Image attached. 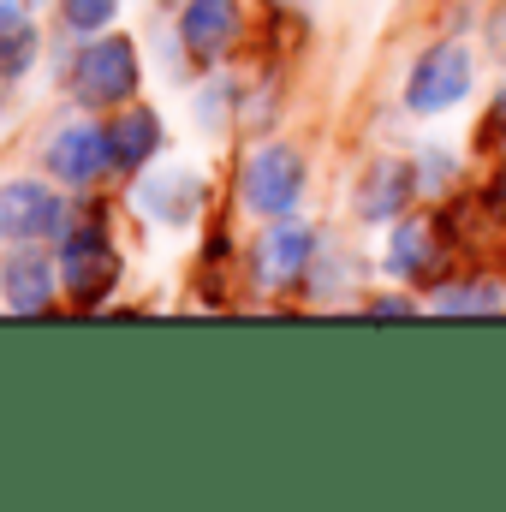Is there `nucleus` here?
I'll list each match as a JSON object with an SVG mask.
<instances>
[{
	"mask_svg": "<svg viewBox=\"0 0 506 512\" xmlns=\"http://www.w3.org/2000/svg\"><path fill=\"white\" fill-rule=\"evenodd\" d=\"M60 280L72 292V304H102L120 280V251L102 227V215L66 227V245H60Z\"/></svg>",
	"mask_w": 506,
	"mask_h": 512,
	"instance_id": "f257e3e1",
	"label": "nucleus"
},
{
	"mask_svg": "<svg viewBox=\"0 0 506 512\" xmlns=\"http://www.w3.org/2000/svg\"><path fill=\"white\" fill-rule=\"evenodd\" d=\"M405 197H411V167H405V161H376L370 179L358 185V209H364L370 221L393 215V209H405Z\"/></svg>",
	"mask_w": 506,
	"mask_h": 512,
	"instance_id": "f8f14e48",
	"label": "nucleus"
},
{
	"mask_svg": "<svg viewBox=\"0 0 506 512\" xmlns=\"http://www.w3.org/2000/svg\"><path fill=\"white\" fill-rule=\"evenodd\" d=\"M72 90L84 108H120L137 90V48L131 36H96L72 60Z\"/></svg>",
	"mask_w": 506,
	"mask_h": 512,
	"instance_id": "f03ea898",
	"label": "nucleus"
},
{
	"mask_svg": "<svg viewBox=\"0 0 506 512\" xmlns=\"http://www.w3.org/2000/svg\"><path fill=\"white\" fill-rule=\"evenodd\" d=\"M6 6H12V0H6Z\"/></svg>",
	"mask_w": 506,
	"mask_h": 512,
	"instance_id": "aec40b11",
	"label": "nucleus"
},
{
	"mask_svg": "<svg viewBox=\"0 0 506 512\" xmlns=\"http://www.w3.org/2000/svg\"><path fill=\"white\" fill-rule=\"evenodd\" d=\"M435 304L441 310H501V286H489V280H477V286H441Z\"/></svg>",
	"mask_w": 506,
	"mask_h": 512,
	"instance_id": "2eb2a0df",
	"label": "nucleus"
},
{
	"mask_svg": "<svg viewBox=\"0 0 506 512\" xmlns=\"http://www.w3.org/2000/svg\"><path fill=\"white\" fill-rule=\"evenodd\" d=\"M310 227H298V221H280V227H268L262 233V251H256V274H262V286H292L298 274H304V262H310Z\"/></svg>",
	"mask_w": 506,
	"mask_h": 512,
	"instance_id": "1a4fd4ad",
	"label": "nucleus"
},
{
	"mask_svg": "<svg viewBox=\"0 0 506 512\" xmlns=\"http://www.w3.org/2000/svg\"><path fill=\"white\" fill-rule=\"evenodd\" d=\"M405 310H411L405 298H376V316H405Z\"/></svg>",
	"mask_w": 506,
	"mask_h": 512,
	"instance_id": "a211bd4d",
	"label": "nucleus"
},
{
	"mask_svg": "<svg viewBox=\"0 0 506 512\" xmlns=\"http://www.w3.org/2000/svg\"><path fill=\"white\" fill-rule=\"evenodd\" d=\"M137 203H143L161 227H185V221L197 215V203H203V185H197L185 167H173V173L137 179Z\"/></svg>",
	"mask_w": 506,
	"mask_h": 512,
	"instance_id": "9d476101",
	"label": "nucleus"
},
{
	"mask_svg": "<svg viewBox=\"0 0 506 512\" xmlns=\"http://www.w3.org/2000/svg\"><path fill=\"white\" fill-rule=\"evenodd\" d=\"M54 262L36 251L30 239L18 245V251L6 256V274H0V286H6V304L18 310V316H42L48 304H54Z\"/></svg>",
	"mask_w": 506,
	"mask_h": 512,
	"instance_id": "0eeeda50",
	"label": "nucleus"
},
{
	"mask_svg": "<svg viewBox=\"0 0 506 512\" xmlns=\"http://www.w3.org/2000/svg\"><path fill=\"white\" fill-rule=\"evenodd\" d=\"M60 12H66V24L78 36H96V30H108V18L120 12V0H60Z\"/></svg>",
	"mask_w": 506,
	"mask_h": 512,
	"instance_id": "dca6fc26",
	"label": "nucleus"
},
{
	"mask_svg": "<svg viewBox=\"0 0 506 512\" xmlns=\"http://www.w3.org/2000/svg\"><path fill=\"white\" fill-rule=\"evenodd\" d=\"M114 161H108V126H66L54 131V143H48V173L60 179V185H90V179H102Z\"/></svg>",
	"mask_w": 506,
	"mask_h": 512,
	"instance_id": "423d86ee",
	"label": "nucleus"
},
{
	"mask_svg": "<svg viewBox=\"0 0 506 512\" xmlns=\"http://www.w3.org/2000/svg\"><path fill=\"white\" fill-rule=\"evenodd\" d=\"M36 60V24L0 0V78H24Z\"/></svg>",
	"mask_w": 506,
	"mask_h": 512,
	"instance_id": "4468645a",
	"label": "nucleus"
},
{
	"mask_svg": "<svg viewBox=\"0 0 506 512\" xmlns=\"http://www.w3.org/2000/svg\"><path fill=\"white\" fill-rule=\"evenodd\" d=\"M489 137L506 143V90H501V102H495V114H489Z\"/></svg>",
	"mask_w": 506,
	"mask_h": 512,
	"instance_id": "f3484780",
	"label": "nucleus"
},
{
	"mask_svg": "<svg viewBox=\"0 0 506 512\" xmlns=\"http://www.w3.org/2000/svg\"><path fill=\"white\" fill-rule=\"evenodd\" d=\"M298 191H304V161H298V149L262 143L251 161H245V203H251L256 215H286V209L298 203Z\"/></svg>",
	"mask_w": 506,
	"mask_h": 512,
	"instance_id": "39448f33",
	"label": "nucleus"
},
{
	"mask_svg": "<svg viewBox=\"0 0 506 512\" xmlns=\"http://www.w3.org/2000/svg\"><path fill=\"white\" fill-rule=\"evenodd\" d=\"M387 262L405 280H429L435 274V221H405L387 245Z\"/></svg>",
	"mask_w": 506,
	"mask_h": 512,
	"instance_id": "ddd939ff",
	"label": "nucleus"
},
{
	"mask_svg": "<svg viewBox=\"0 0 506 512\" xmlns=\"http://www.w3.org/2000/svg\"><path fill=\"white\" fill-rule=\"evenodd\" d=\"M489 197H495V209H501V215H506V167H501V173H495V185H489Z\"/></svg>",
	"mask_w": 506,
	"mask_h": 512,
	"instance_id": "6ab92c4d",
	"label": "nucleus"
},
{
	"mask_svg": "<svg viewBox=\"0 0 506 512\" xmlns=\"http://www.w3.org/2000/svg\"><path fill=\"white\" fill-rule=\"evenodd\" d=\"M0 233L6 239H54V233H66V203H60V191L54 185H42V179H12L6 191H0Z\"/></svg>",
	"mask_w": 506,
	"mask_h": 512,
	"instance_id": "20e7f679",
	"label": "nucleus"
},
{
	"mask_svg": "<svg viewBox=\"0 0 506 512\" xmlns=\"http://www.w3.org/2000/svg\"><path fill=\"white\" fill-rule=\"evenodd\" d=\"M179 36L197 60H221L239 36V6L233 0H191L185 18H179Z\"/></svg>",
	"mask_w": 506,
	"mask_h": 512,
	"instance_id": "6e6552de",
	"label": "nucleus"
},
{
	"mask_svg": "<svg viewBox=\"0 0 506 512\" xmlns=\"http://www.w3.org/2000/svg\"><path fill=\"white\" fill-rule=\"evenodd\" d=\"M155 149H161V120H155L149 108H131V114H120V120L108 126V161H114L120 173H137Z\"/></svg>",
	"mask_w": 506,
	"mask_h": 512,
	"instance_id": "9b49d317",
	"label": "nucleus"
},
{
	"mask_svg": "<svg viewBox=\"0 0 506 512\" xmlns=\"http://www.w3.org/2000/svg\"><path fill=\"white\" fill-rule=\"evenodd\" d=\"M465 90H471V54L459 42H441L417 60V72L405 84V102L417 114H447L453 102H465Z\"/></svg>",
	"mask_w": 506,
	"mask_h": 512,
	"instance_id": "7ed1b4c3",
	"label": "nucleus"
}]
</instances>
